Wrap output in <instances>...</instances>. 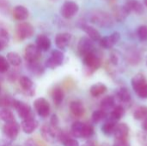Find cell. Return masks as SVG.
Instances as JSON below:
<instances>
[{"instance_id": "cell-10", "label": "cell", "mask_w": 147, "mask_h": 146, "mask_svg": "<svg viewBox=\"0 0 147 146\" xmlns=\"http://www.w3.org/2000/svg\"><path fill=\"white\" fill-rule=\"evenodd\" d=\"M64 59H65L64 53L60 50H54L53 51L51 57L47 59L46 66L50 69H55L63 64Z\"/></svg>"}, {"instance_id": "cell-3", "label": "cell", "mask_w": 147, "mask_h": 146, "mask_svg": "<svg viewBox=\"0 0 147 146\" xmlns=\"http://www.w3.org/2000/svg\"><path fill=\"white\" fill-rule=\"evenodd\" d=\"M20 126L16 121H12L9 123H5L3 126V137L9 142L14 141L19 133Z\"/></svg>"}, {"instance_id": "cell-54", "label": "cell", "mask_w": 147, "mask_h": 146, "mask_svg": "<svg viewBox=\"0 0 147 146\" xmlns=\"http://www.w3.org/2000/svg\"><path fill=\"white\" fill-rule=\"evenodd\" d=\"M146 65H147V56H146Z\"/></svg>"}, {"instance_id": "cell-51", "label": "cell", "mask_w": 147, "mask_h": 146, "mask_svg": "<svg viewBox=\"0 0 147 146\" xmlns=\"http://www.w3.org/2000/svg\"><path fill=\"white\" fill-rule=\"evenodd\" d=\"M82 146H97V145L94 141H88L85 144H84Z\"/></svg>"}, {"instance_id": "cell-37", "label": "cell", "mask_w": 147, "mask_h": 146, "mask_svg": "<svg viewBox=\"0 0 147 146\" xmlns=\"http://www.w3.org/2000/svg\"><path fill=\"white\" fill-rule=\"evenodd\" d=\"M137 35L141 41H146L147 40V26L146 25H141L137 29Z\"/></svg>"}, {"instance_id": "cell-11", "label": "cell", "mask_w": 147, "mask_h": 146, "mask_svg": "<svg viewBox=\"0 0 147 146\" xmlns=\"http://www.w3.org/2000/svg\"><path fill=\"white\" fill-rule=\"evenodd\" d=\"M121 40V34L118 32H114L109 36L102 37L99 40V44L105 49H110L115 46Z\"/></svg>"}, {"instance_id": "cell-23", "label": "cell", "mask_w": 147, "mask_h": 146, "mask_svg": "<svg viewBox=\"0 0 147 146\" xmlns=\"http://www.w3.org/2000/svg\"><path fill=\"white\" fill-rule=\"evenodd\" d=\"M19 84H20L21 88L24 91H26L27 93L30 92L31 96L34 95V89H33L34 83H33V81L29 77H28L26 76L20 77V78H19Z\"/></svg>"}, {"instance_id": "cell-18", "label": "cell", "mask_w": 147, "mask_h": 146, "mask_svg": "<svg viewBox=\"0 0 147 146\" xmlns=\"http://www.w3.org/2000/svg\"><path fill=\"white\" fill-rule=\"evenodd\" d=\"M126 58H127V62L130 65H138L140 62V59H141V57H140V54L139 51L137 49H135L134 47H130V48H128L127 50Z\"/></svg>"}, {"instance_id": "cell-47", "label": "cell", "mask_w": 147, "mask_h": 146, "mask_svg": "<svg viewBox=\"0 0 147 146\" xmlns=\"http://www.w3.org/2000/svg\"><path fill=\"white\" fill-rule=\"evenodd\" d=\"M9 8L8 0H0V12L6 11Z\"/></svg>"}, {"instance_id": "cell-17", "label": "cell", "mask_w": 147, "mask_h": 146, "mask_svg": "<svg viewBox=\"0 0 147 146\" xmlns=\"http://www.w3.org/2000/svg\"><path fill=\"white\" fill-rule=\"evenodd\" d=\"M81 28H82V30L84 31L85 34H87L88 37L90 38L93 41H99L100 39L102 38L99 31L96 28H95L94 27L90 26V25L84 23V24L81 25Z\"/></svg>"}, {"instance_id": "cell-39", "label": "cell", "mask_w": 147, "mask_h": 146, "mask_svg": "<svg viewBox=\"0 0 147 146\" xmlns=\"http://www.w3.org/2000/svg\"><path fill=\"white\" fill-rule=\"evenodd\" d=\"M14 99H11L9 96H3L0 98V107L3 108H12Z\"/></svg>"}, {"instance_id": "cell-43", "label": "cell", "mask_w": 147, "mask_h": 146, "mask_svg": "<svg viewBox=\"0 0 147 146\" xmlns=\"http://www.w3.org/2000/svg\"><path fill=\"white\" fill-rule=\"evenodd\" d=\"M119 61H120V54L118 52L114 51L111 52L110 54V62L112 65H119Z\"/></svg>"}, {"instance_id": "cell-6", "label": "cell", "mask_w": 147, "mask_h": 146, "mask_svg": "<svg viewBox=\"0 0 147 146\" xmlns=\"http://www.w3.org/2000/svg\"><path fill=\"white\" fill-rule=\"evenodd\" d=\"M95 49L96 48L94 46V42L90 38L84 36L79 40L78 45V51L80 56L84 57L90 52H95L96 51Z\"/></svg>"}, {"instance_id": "cell-9", "label": "cell", "mask_w": 147, "mask_h": 146, "mask_svg": "<svg viewBox=\"0 0 147 146\" xmlns=\"http://www.w3.org/2000/svg\"><path fill=\"white\" fill-rule=\"evenodd\" d=\"M34 107L38 115L42 118H47L50 114V104L43 97L36 99L34 102Z\"/></svg>"}, {"instance_id": "cell-40", "label": "cell", "mask_w": 147, "mask_h": 146, "mask_svg": "<svg viewBox=\"0 0 147 146\" xmlns=\"http://www.w3.org/2000/svg\"><path fill=\"white\" fill-rule=\"evenodd\" d=\"M9 69V63L7 59L0 55V73L7 72Z\"/></svg>"}, {"instance_id": "cell-49", "label": "cell", "mask_w": 147, "mask_h": 146, "mask_svg": "<svg viewBox=\"0 0 147 146\" xmlns=\"http://www.w3.org/2000/svg\"><path fill=\"white\" fill-rule=\"evenodd\" d=\"M8 39H3V38H0V52L1 51H3L5 47H6V46H7V44H8Z\"/></svg>"}, {"instance_id": "cell-55", "label": "cell", "mask_w": 147, "mask_h": 146, "mask_svg": "<svg viewBox=\"0 0 147 146\" xmlns=\"http://www.w3.org/2000/svg\"><path fill=\"white\" fill-rule=\"evenodd\" d=\"M144 146H147V144H146V145H145Z\"/></svg>"}, {"instance_id": "cell-16", "label": "cell", "mask_w": 147, "mask_h": 146, "mask_svg": "<svg viewBox=\"0 0 147 146\" xmlns=\"http://www.w3.org/2000/svg\"><path fill=\"white\" fill-rule=\"evenodd\" d=\"M129 126L125 124V123H121L116 125L115 132H114V136L115 139H127L128 135H129Z\"/></svg>"}, {"instance_id": "cell-14", "label": "cell", "mask_w": 147, "mask_h": 146, "mask_svg": "<svg viewBox=\"0 0 147 146\" xmlns=\"http://www.w3.org/2000/svg\"><path fill=\"white\" fill-rule=\"evenodd\" d=\"M38 126H39V123H38V121L34 117H30V118L22 120V124H21L22 130L26 134L33 133L36 130Z\"/></svg>"}, {"instance_id": "cell-36", "label": "cell", "mask_w": 147, "mask_h": 146, "mask_svg": "<svg viewBox=\"0 0 147 146\" xmlns=\"http://www.w3.org/2000/svg\"><path fill=\"white\" fill-rule=\"evenodd\" d=\"M134 117L138 120H147V107L141 106L137 108L134 112Z\"/></svg>"}, {"instance_id": "cell-41", "label": "cell", "mask_w": 147, "mask_h": 146, "mask_svg": "<svg viewBox=\"0 0 147 146\" xmlns=\"http://www.w3.org/2000/svg\"><path fill=\"white\" fill-rule=\"evenodd\" d=\"M135 93L137 94V96L142 99H147V82L145 83L142 86H140L136 91Z\"/></svg>"}, {"instance_id": "cell-42", "label": "cell", "mask_w": 147, "mask_h": 146, "mask_svg": "<svg viewBox=\"0 0 147 146\" xmlns=\"http://www.w3.org/2000/svg\"><path fill=\"white\" fill-rule=\"evenodd\" d=\"M0 38H3V39H8L9 40V32H8V28L5 26V24L0 21Z\"/></svg>"}, {"instance_id": "cell-20", "label": "cell", "mask_w": 147, "mask_h": 146, "mask_svg": "<svg viewBox=\"0 0 147 146\" xmlns=\"http://www.w3.org/2000/svg\"><path fill=\"white\" fill-rule=\"evenodd\" d=\"M125 5L130 12H134L138 15H142L145 12L144 5L138 0H129L125 3Z\"/></svg>"}, {"instance_id": "cell-21", "label": "cell", "mask_w": 147, "mask_h": 146, "mask_svg": "<svg viewBox=\"0 0 147 146\" xmlns=\"http://www.w3.org/2000/svg\"><path fill=\"white\" fill-rule=\"evenodd\" d=\"M36 46L41 52H47L51 47V40L45 34H39L36 38Z\"/></svg>"}, {"instance_id": "cell-29", "label": "cell", "mask_w": 147, "mask_h": 146, "mask_svg": "<svg viewBox=\"0 0 147 146\" xmlns=\"http://www.w3.org/2000/svg\"><path fill=\"white\" fill-rule=\"evenodd\" d=\"M52 99L56 106H59L64 100V92L61 88L55 87L52 91Z\"/></svg>"}, {"instance_id": "cell-22", "label": "cell", "mask_w": 147, "mask_h": 146, "mask_svg": "<svg viewBox=\"0 0 147 146\" xmlns=\"http://www.w3.org/2000/svg\"><path fill=\"white\" fill-rule=\"evenodd\" d=\"M70 111L76 117H81L84 114L85 109L80 101H73L70 103Z\"/></svg>"}, {"instance_id": "cell-12", "label": "cell", "mask_w": 147, "mask_h": 146, "mask_svg": "<svg viewBox=\"0 0 147 146\" xmlns=\"http://www.w3.org/2000/svg\"><path fill=\"white\" fill-rule=\"evenodd\" d=\"M40 50L39 47L34 44H29L25 48V59L27 62H33L38 61L40 57Z\"/></svg>"}, {"instance_id": "cell-33", "label": "cell", "mask_w": 147, "mask_h": 146, "mask_svg": "<svg viewBox=\"0 0 147 146\" xmlns=\"http://www.w3.org/2000/svg\"><path fill=\"white\" fill-rule=\"evenodd\" d=\"M6 59H7L8 62L9 63V65H13L15 67H17V66H19L22 64L21 56L17 52H8Z\"/></svg>"}, {"instance_id": "cell-8", "label": "cell", "mask_w": 147, "mask_h": 146, "mask_svg": "<svg viewBox=\"0 0 147 146\" xmlns=\"http://www.w3.org/2000/svg\"><path fill=\"white\" fill-rule=\"evenodd\" d=\"M12 108H14L16 110L19 117L22 118V120H25V119L33 117V115H32V110H31L30 106L28 105L25 102H20L18 100H15L14 99Z\"/></svg>"}, {"instance_id": "cell-1", "label": "cell", "mask_w": 147, "mask_h": 146, "mask_svg": "<svg viewBox=\"0 0 147 146\" xmlns=\"http://www.w3.org/2000/svg\"><path fill=\"white\" fill-rule=\"evenodd\" d=\"M88 17L90 22L97 25L98 27L103 28H110L114 26L113 17L105 11L98 9L92 10L91 12H90Z\"/></svg>"}, {"instance_id": "cell-13", "label": "cell", "mask_w": 147, "mask_h": 146, "mask_svg": "<svg viewBox=\"0 0 147 146\" xmlns=\"http://www.w3.org/2000/svg\"><path fill=\"white\" fill-rule=\"evenodd\" d=\"M71 34L69 33H60L55 37V44L60 50H65L71 43Z\"/></svg>"}, {"instance_id": "cell-24", "label": "cell", "mask_w": 147, "mask_h": 146, "mask_svg": "<svg viewBox=\"0 0 147 146\" xmlns=\"http://www.w3.org/2000/svg\"><path fill=\"white\" fill-rule=\"evenodd\" d=\"M116 97L121 102H123V103H128L132 99L131 93L129 89L126 87H121L120 89H117Z\"/></svg>"}, {"instance_id": "cell-53", "label": "cell", "mask_w": 147, "mask_h": 146, "mask_svg": "<svg viewBox=\"0 0 147 146\" xmlns=\"http://www.w3.org/2000/svg\"><path fill=\"white\" fill-rule=\"evenodd\" d=\"M144 3H145V5L147 7V0H144Z\"/></svg>"}, {"instance_id": "cell-25", "label": "cell", "mask_w": 147, "mask_h": 146, "mask_svg": "<svg viewBox=\"0 0 147 146\" xmlns=\"http://www.w3.org/2000/svg\"><path fill=\"white\" fill-rule=\"evenodd\" d=\"M115 106V97L112 96H105L100 103V108L105 112L112 110Z\"/></svg>"}, {"instance_id": "cell-35", "label": "cell", "mask_w": 147, "mask_h": 146, "mask_svg": "<svg viewBox=\"0 0 147 146\" xmlns=\"http://www.w3.org/2000/svg\"><path fill=\"white\" fill-rule=\"evenodd\" d=\"M108 114H107V112L103 111L102 109H98V110H96L93 112L92 115H91V120H92V122L95 123V124H98L100 123L101 121H102L103 120H105L107 118Z\"/></svg>"}, {"instance_id": "cell-44", "label": "cell", "mask_w": 147, "mask_h": 146, "mask_svg": "<svg viewBox=\"0 0 147 146\" xmlns=\"http://www.w3.org/2000/svg\"><path fill=\"white\" fill-rule=\"evenodd\" d=\"M63 145H64V146H79L78 142L76 139H71V138H69L66 140H65L63 142Z\"/></svg>"}, {"instance_id": "cell-31", "label": "cell", "mask_w": 147, "mask_h": 146, "mask_svg": "<svg viewBox=\"0 0 147 146\" xmlns=\"http://www.w3.org/2000/svg\"><path fill=\"white\" fill-rule=\"evenodd\" d=\"M84 126V123H83V122H80V121L74 122L71 127V135L75 138H82Z\"/></svg>"}, {"instance_id": "cell-34", "label": "cell", "mask_w": 147, "mask_h": 146, "mask_svg": "<svg viewBox=\"0 0 147 146\" xmlns=\"http://www.w3.org/2000/svg\"><path fill=\"white\" fill-rule=\"evenodd\" d=\"M28 63V68L29 71L36 76H40L44 72L43 67L39 64L38 61H33V62H27Z\"/></svg>"}, {"instance_id": "cell-48", "label": "cell", "mask_w": 147, "mask_h": 146, "mask_svg": "<svg viewBox=\"0 0 147 146\" xmlns=\"http://www.w3.org/2000/svg\"><path fill=\"white\" fill-rule=\"evenodd\" d=\"M17 72H16V71H11V72H9V75H8V79L10 81V82H15L16 81V79L17 78Z\"/></svg>"}, {"instance_id": "cell-56", "label": "cell", "mask_w": 147, "mask_h": 146, "mask_svg": "<svg viewBox=\"0 0 147 146\" xmlns=\"http://www.w3.org/2000/svg\"><path fill=\"white\" fill-rule=\"evenodd\" d=\"M3 146H7V145H3Z\"/></svg>"}, {"instance_id": "cell-15", "label": "cell", "mask_w": 147, "mask_h": 146, "mask_svg": "<svg viewBox=\"0 0 147 146\" xmlns=\"http://www.w3.org/2000/svg\"><path fill=\"white\" fill-rule=\"evenodd\" d=\"M131 12L127 8V6L124 5H118L115 6L113 9V16L117 22H123L126 20V18L129 15Z\"/></svg>"}, {"instance_id": "cell-46", "label": "cell", "mask_w": 147, "mask_h": 146, "mask_svg": "<svg viewBox=\"0 0 147 146\" xmlns=\"http://www.w3.org/2000/svg\"><path fill=\"white\" fill-rule=\"evenodd\" d=\"M50 126L53 127H59V118L56 114L52 115L50 119Z\"/></svg>"}, {"instance_id": "cell-19", "label": "cell", "mask_w": 147, "mask_h": 146, "mask_svg": "<svg viewBox=\"0 0 147 146\" xmlns=\"http://www.w3.org/2000/svg\"><path fill=\"white\" fill-rule=\"evenodd\" d=\"M29 12L28 9L25 6L22 5H17L13 9V17L20 22L25 21L28 17Z\"/></svg>"}, {"instance_id": "cell-38", "label": "cell", "mask_w": 147, "mask_h": 146, "mask_svg": "<svg viewBox=\"0 0 147 146\" xmlns=\"http://www.w3.org/2000/svg\"><path fill=\"white\" fill-rule=\"evenodd\" d=\"M94 134V128L90 124H84V130H83V137L84 139H89L92 137Z\"/></svg>"}, {"instance_id": "cell-4", "label": "cell", "mask_w": 147, "mask_h": 146, "mask_svg": "<svg viewBox=\"0 0 147 146\" xmlns=\"http://www.w3.org/2000/svg\"><path fill=\"white\" fill-rule=\"evenodd\" d=\"M41 136L42 138L49 143H54L56 139H59V135L60 130L59 127H53L50 125H44L41 127Z\"/></svg>"}, {"instance_id": "cell-30", "label": "cell", "mask_w": 147, "mask_h": 146, "mask_svg": "<svg viewBox=\"0 0 147 146\" xmlns=\"http://www.w3.org/2000/svg\"><path fill=\"white\" fill-rule=\"evenodd\" d=\"M125 114V108L122 106H115L114 108L111 110L109 114V119L118 121L120 120Z\"/></svg>"}, {"instance_id": "cell-26", "label": "cell", "mask_w": 147, "mask_h": 146, "mask_svg": "<svg viewBox=\"0 0 147 146\" xmlns=\"http://www.w3.org/2000/svg\"><path fill=\"white\" fill-rule=\"evenodd\" d=\"M116 125H117V121L113 120H111V119L109 118L105 121V123L102 125V133L105 135H108V136L112 135L114 133V132H115V129Z\"/></svg>"}, {"instance_id": "cell-5", "label": "cell", "mask_w": 147, "mask_h": 146, "mask_svg": "<svg viewBox=\"0 0 147 146\" xmlns=\"http://www.w3.org/2000/svg\"><path fill=\"white\" fill-rule=\"evenodd\" d=\"M16 32V36L20 40H25L33 36L34 33V29L30 23L22 22L17 24Z\"/></svg>"}, {"instance_id": "cell-52", "label": "cell", "mask_w": 147, "mask_h": 146, "mask_svg": "<svg viewBox=\"0 0 147 146\" xmlns=\"http://www.w3.org/2000/svg\"><path fill=\"white\" fill-rule=\"evenodd\" d=\"M142 126H143V129L147 133V120H143V124H142Z\"/></svg>"}, {"instance_id": "cell-2", "label": "cell", "mask_w": 147, "mask_h": 146, "mask_svg": "<svg viewBox=\"0 0 147 146\" xmlns=\"http://www.w3.org/2000/svg\"><path fill=\"white\" fill-rule=\"evenodd\" d=\"M83 61L87 68V71L94 72L101 66V59L96 54V51L90 52L83 57Z\"/></svg>"}, {"instance_id": "cell-45", "label": "cell", "mask_w": 147, "mask_h": 146, "mask_svg": "<svg viewBox=\"0 0 147 146\" xmlns=\"http://www.w3.org/2000/svg\"><path fill=\"white\" fill-rule=\"evenodd\" d=\"M113 146H131L127 139H115Z\"/></svg>"}, {"instance_id": "cell-50", "label": "cell", "mask_w": 147, "mask_h": 146, "mask_svg": "<svg viewBox=\"0 0 147 146\" xmlns=\"http://www.w3.org/2000/svg\"><path fill=\"white\" fill-rule=\"evenodd\" d=\"M24 146H39V145L37 144V142H35L34 140L33 139H28L25 144H24Z\"/></svg>"}, {"instance_id": "cell-27", "label": "cell", "mask_w": 147, "mask_h": 146, "mask_svg": "<svg viewBox=\"0 0 147 146\" xmlns=\"http://www.w3.org/2000/svg\"><path fill=\"white\" fill-rule=\"evenodd\" d=\"M147 80L143 73H138L131 80V84L134 91H136L140 86H142L145 83H146Z\"/></svg>"}, {"instance_id": "cell-28", "label": "cell", "mask_w": 147, "mask_h": 146, "mask_svg": "<svg viewBox=\"0 0 147 146\" xmlns=\"http://www.w3.org/2000/svg\"><path fill=\"white\" fill-rule=\"evenodd\" d=\"M106 91H107V87L105 84H103L102 83H96V84L92 85L90 89V95L94 97H98V96H102V94H104Z\"/></svg>"}, {"instance_id": "cell-7", "label": "cell", "mask_w": 147, "mask_h": 146, "mask_svg": "<svg viewBox=\"0 0 147 146\" xmlns=\"http://www.w3.org/2000/svg\"><path fill=\"white\" fill-rule=\"evenodd\" d=\"M78 9L79 7L77 3L73 1H66L61 6L60 15L65 19H70L78 12Z\"/></svg>"}, {"instance_id": "cell-32", "label": "cell", "mask_w": 147, "mask_h": 146, "mask_svg": "<svg viewBox=\"0 0 147 146\" xmlns=\"http://www.w3.org/2000/svg\"><path fill=\"white\" fill-rule=\"evenodd\" d=\"M0 120H3L4 123H9L12 121H16L13 113L9 108H2L0 109Z\"/></svg>"}]
</instances>
